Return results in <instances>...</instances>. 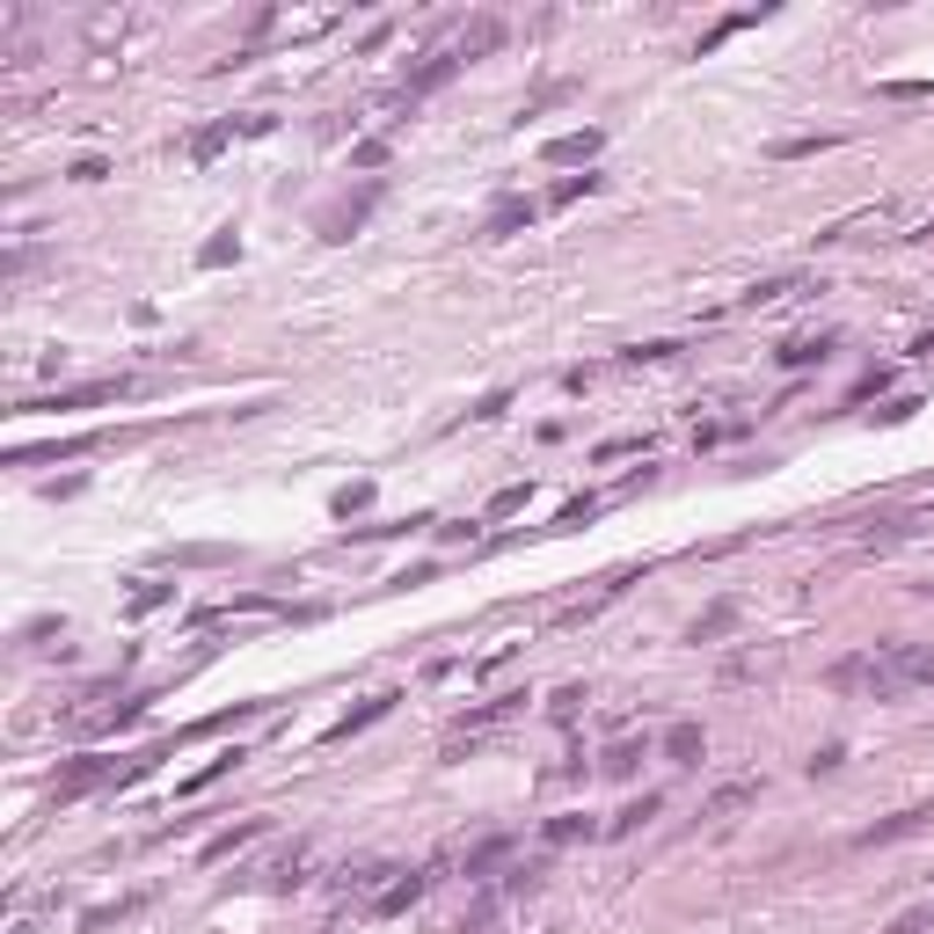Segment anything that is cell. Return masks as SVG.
Masks as SVG:
<instances>
[{
    "label": "cell",
    "mask_w": 934,
    "mask_h": 934,
    "mask_svg": "<svg viewBox=\"0 0 934 934\" xmlns=\"http://www.w3.org/2000/svg\"><path fill=\"white\" fill-rule=\"evenodd\" d=\"M453 74H460V51H423V66H409L394 96H402V102H423V96H439Z\"/></svg>",
    "instance_id": "6da1fadb"
},
{
    "label": "cell",
    "mask_w": 934,
    "mask_h": 934,
    "mask_svg": "<svg viewBox=\"0 0 934 934\" xmlns=\"http://www.w3.org/2000/svg\"><path fill=\"white\" fill-rule=\"evenodd\" d=\"M533 212H541V205H533L526 191H504V197L490 205V220H482V242H512V234H526V226H533Z\"/></svg>",
    "instance_id": "7a4b0ae2"
},
{
    "label": "cell",
    "mask_w": 934,
    "mask_h": 934,
    "mask_svg": "<svg viewBox=\"0 0 934 934\" xmlns=\"http://www.w3.org/2000/svg\"><path fill=\"white\" fill-rule=\"evenodd\" d=\"M110 782H118V760H74L51 782V803H81L88 788H110Z\"/></svg>",
    "instance_id": "3957f363"
},
{
    "label": "cell",
    "mask_w": 934,
    "mask_h": 934,
    "mask_svg": "<svg viewBox=\"0 0 934 934\" xmlns=\"http://www.w3.org/2000/svg\"><path fill=\"white\" fill-rule=\"evenodd\" d=\"M372 197H380V191H358V197H344V205H329V212H321V242H351V234L366 226Z\"/></svg>",
    "instance_id": "277c9868"
},
{
    "label": "cell",
    "mask_w": 934,
    "mask_h": 934,
    "mask_svg": "<svg viewBox=\"0 0 934 934\" xmlns=\"http://www.w3.org/2000/svg\"><path fill=\"white\" fill-rule=\"evenodd\" d=\"M423 890H431V876H423V869H409V876H394V884L372 890V912H380V920H394V912H409V906H417Z\"/></svg>",
    "instance_id": "5b68a950"
},
{
    "label": "cell",
    "mask_w": 934,
    "mask_h": 934,
    "mask_svg": "<svg viewBox=\"0 0 934 934\" xmlns=\"http://www.w3.org/2000/svg\"><path fill=\"white\" fill-rule=\"evenodd\" d=\"M124 388L132 380H88V388H66V394H51V402H23V409H96V402H118Z\"/></svg>",
    "instance_id": "8992f818"
},
{
    "label": "cell",
    "mask_w": 934,
    "mask_h": 934,
    "mask_svg": "<svg viewBox=\"0 0 934 934\" xmlns=\"http://www.w3.org/2000/svg\"><path fill=\"white\" fill-rule=\"evenodd\" d=\"M927 818H934V811H898V818H884V825L855 833V847H890V839H912V833H927Z\"/></svg>",
    "instance_id": "52a82bcc"
},
{
    "label": "cell",
    "mask_w": 934,
    "mask_h": 934,
    "mask_svg": "<svg viewBox=\"0 0 934 934\" xmlns=\"http://www.w3.org/2000/svg\"><path fill=\"white\" fill-rule=\"evenodd\" d=\"M518 709H526V693H496V701H482V709H467L460 730H453V745L475 738V730H490V723H504V715H518Z\"/></svg>",
    "instance_id": "ba28073f"
},
{
    "label": "cell",
    "mask_w": 934,
    "mask_h": 934,
    "mask_svg": "<svg viewBox=\"0 0 934 934\" xmlns=\"http://www.w3.org/2000/svg\"><path fill=\"white\" fill-rule=\"evenodd\" d=\"M884 658L898 679H920V687H934V650H920V642H884Z\"/></svg>",
    "instance_id": "9c48e42d"
},
{
    "label": "cell",
    "mask_w": 934,
    "mask_h": 934,
    "mask_svg": "<svg viewBox=\"0 0 934 934\" xmlns=\"http://www.w3.org/2000/svg\"><path fill=\"white\" fill-rule=\"evenodd\" d=\"M263 833H271L263 818H242V825H226V833H212V839H205V855H197V861H226V855H242L248 839H263Z\"/></svg>",
    "instance_id": "30bf717a"
},
{
    "label": "cell",
    "mask_w": 934,
    "mask_h": 934,
    "mask_svg": "<svg viewBox=\"0 0 934 934\" xmlns=\"http://www.w3.org/2000/svg\"><path fill=\"white\" fill-rule=\"evenodd\" d=\"M496 45H504V23H496V15H475V23L460 29V45H453V51H460V66H467V59H490Z\"/></svg>",
    "instance_id": "8fae6325"
},
{
    "label": "cell",
    "mask_w": 934,
    "mask_h": 934,
    "mask_svg": "<svg viewBox=\"0 0 934 934\" xmlns=\"http://www.w3.org/2000/svg\"><path fill=\"white\" fill-rule=\"evenodd\" d=\"M701 752H709L701 723H672V730H664V760H672V766H693Z\"/></svg>",
    "instance_id": "7c38bea8"
},
{
    "label": "cell",
    "mask_w": 934,
    "mask_h": 934,
    "mask_svg": "<svg viewBox=\"0 0 934 934\" xmlns=\"http://www.w3.org/2000/svg\"><path fill=\"white\" fill-rule=\"evenodd\" d=\"M599 147H606L599 132H563V139H548V161H555V169H577V161H591Z\"/></svg>",
    "instance_id": "4fadbf2b"
},
{
    "label": "cell",
    "mask_w": 934,
    "mask_h": 934,
    "mask_svg": "<svg viewBox=\"0 0 934 934\" xmlns=\"http://www.w3.org/2000/svg\"><path fill=\"white\" fill-rule=\"evenodd\" d=\"M774 358H782L788 372H803V366H825V358H833V336H788V344L774 351Z\"/></svg>",
    "instance_id": "5bb4252c"
},
{
    "label": "cell",
    "mask_w": 934,
    "mask_h": 934,
    "mask_svg": "<svg viewBox=\"0 0 934 934\" xmlns=\"http://www.w3.org/2000/svg\"><path fill=\"white\" fill-rule=\"evenodd\" d=\"M730 628H738V599H715L709 614L687 628V642H715V636H730Z\"/></svg>",
    "instance_id": "9a60e30c"
},
{
    "label": "cell",
    "mask_w": 934,
    "mask_h": 934,
    "mask_svg": "<svg viewBox=\"0 0 934 934\" xmlns=\"http://www.w3.org/2000/svg\"><path fill=\"white\" fill-rule=\"evenodd\" d=\"M388 709H394V693H372L366 709H351L344 723H329V738H336V745H344V738H358V730H366V723H380V715H388Z\"/></svg>",
    "instance_id": "2e32d148"
},
{
    "label": "cell",
    "mask_w": 934,
    "mask_h": 934,
    "mask_svg": "<svg viewBox=\"0 0 934 934\" xmlns=\"http://www.w3.org/2000/svg\"><path fill=\"white\" fill-rule=\"evenodd\" d=\"M226 139H234V118H220V124H197V132H191V161H220V153H226Z\"/></svg>",
    "instance_id": "e0dca14e"
},
{
    "label": "cell",
    "mask_w": 934,
    "mask_h": 934,
    "mask_svg": "<svg viewBox=\"0 0 934 934\" xmlns=\"http://www.w3.org/2000/svg\"><path fill=\"white\" fill-rule=\"evenodd\" d=\"M869 672H876V650H869V658H839L825 679H833L839 693H869Z\"/></svg>",
    "instance_id": "ac0fdd59"
},
{
    "label": "cell",
    "mask_w": 934,
    "mask_h": 934,
    "mask_svg": "<svg viewBox=\"0 0 934 934\" xmlns=\"http://www.w3.org/2000/svg\"><path fill=\"white\" fill-rule=\"evenodd\" d=\"M745 803H760V782H723L709 796V818H730V811H745Z\"/></svg>",
    "instance_id": "d6986e66"
},
{
    "label": "cell",
    "mask_w": 934,
    "mask_h": 934,
    "mask_svg": "<svg viewBox=\"0 0 934 934\" xmlns=\"http://www.w3.org/2000/svg\"><path fill=\"white\" fill-rule=\"evenodd\" d=\"M197 263H205V271H226V263H242V234H234V226H226V234H212V242L197 248Z\"/></svg>",
    "instance_id": "ffe728a7"
},
{
    "label": "cell",
    "mask_w": 934,
    "mask_h": 934,
    "mask_svg": "<svg viewBox=\"0 0 934 934\" xmlns=\"http://www.w3.org/2000/svg\"><path fill=\"white\" fill-rule=\"evenodd\" d=\"M658 811H664V796H636L628 811H614V825H606V833L620 839V833H636V825H650V818H658Z\"/></svg>",
    "instance_id": "44dd1931"
},
{
    "label": "cell",
    "mask_w": 934,
    "mask_h": 934,
    "mask_svg": "<svg viewBox=\"0 0 934 934\" xmlns=\"http://www.w3.org/2000/svg\"><path fill=\"white\" fill-rule=\"evenodd\" d=\"M591 833H599V825H591L585 811H569V818H548L541 839H548V847H569V839H591Z\"/></svg>",
    "instance_id": "7402d4cb"
},
{
    "label": "cell",
    "mask_w": 934,
    "mask_h": 934,
    "mask_svg": "<svg viewBox=\"0 0 934 934\" xmlns=\"http://www.w3.org/2000/svg\"><path fill=\"white\" fill-rule=\"evenodd\" d=\"M248 715H263V701H234V709H220V715H205L191 738H212V730H234V723H248Z\"/></svg>",
    "instance_id": "603a6c76"
},
{
    "label": "cell",
    "mask_w": 934,
    "mask_h": 934,
    "mask_svg": "<svg viewBox=\"0 0 934 934\" xmlns=\"http://www.w3.org/2000/svg\"><path fill=\"white\" fill-rule=\"evenodd\" d=\"M242 760H248L242 745H234V752H220V760H212V766H197L191 782H183V796H197V788H212V782H220V774H234V766H242Z\"/></svg>",
    "instance_id": "cb8c5ba5"
},
{
    "label": "cell",
    "mask_w": 934,
    "mask_h": 934,
    "mask_svg": "<svg viewBox=\"0 0 934 934\" xmlns=\"http://www.w3.org/2000/svg\"><path fill=\"white\" fill-rule=\"evenodd\" d=\"M642 752H650V745H636V738H620V745H614V752H606V760H599V766H606V774H614V782H628V774H636V766H642Z\"/></svg>",
    "instance_id": "d4e9b609"
},
{
    "label": "cell",
    "mask_w": 934,
    "mask_h": 934,
    "mask_svg": "<svg viewBox=\"0 0 934 934\" xmlns=\"http://www.w3.org/2000/svg\"><path fill=\"white\" fill-rule=\"evenodd\" d=\"M585 518H599V496H569L563 512H555V526H548V533H577Z\"/></svg>",
    "instance_id": "484cf974"
},
{
    "label": "cell",
    "mask_w": 934,
    "mask_h": 934,
    "mask_svg": "<svg viewBox=\"0 0 934 934\" xmlns=\"http://www.w3.org/2000/svg\"><path fill=\"white\" fill-rule=\"evenodd\" d=\"M533 504V482H504V490L490 496V518H512V512H526Z\"/></svg>",
    "instance_id": "4316f807"
},
{
    "label": "cell",
    "mask_w": 934,
    "mask_h": 934,
    "mask_svg": "<svg viewBox=\"0 0 934 934\" xmlns=\"http://www.w3.org/2000/svg\"><path fill=\"white\" fill-rule=\"evenodd\" d=\"M504 855H512V839H504V833H496V839H482V847L467 855V876H490V869H496Z\"/></svg>",
    "instance_id": "83f0119b"
},
{
    "label": "cell",
    "mask_w": 934,
    "mask_h": 934,
    "mask_svg": "<svg viewBox=\"0 0 934 934\" xmlns=\"http://www.w3.org/2000/svg\"><path fill=\"white\" fill-rule=\"evenodd\" d=\"M825 147H833V132H803V139H782L774 153H782V161H811V153H825Z\"/></svg>",
    "instance_id": "f1b7e54d"
},
{
    "label": "cell",
    "mask_w": 934,
    "mask_h": 934,
    "mask_svg": "<svg viewBox=\"0 0 934 934\" xmlns=\"http://www.w3.org/2000/svg\"><path fill=\"white\" fill-rule=\"evenodd\" d=\"M884 934H934V906H906Z\"/></svg>",
    "instance_id": "f546056e"
},
{
    "label": "cell",
    "mask_w": 934,
    "mask_h": 934,
    "mask_svg": "<svg viewBox=\"0 0 934 934\" xmlns=\"http://www.w3.org/2000/svg\"><path fill=\"white\" fill-rule=\"evenodd\" d=\"M788 293H803V285H796V278H766V285L745 293V307H766V299H788Z\"/></svg>",
    "instance_id": "4dcf8cb0"
},
{
    "label": "cell",
    "mask_w": 934,
    "mask_h": 934,
    "mask_svg": "<svg viewBox=\"0 0 934 934\" xmlns=\"http://www.w3.org/2000/svg\"><path fill=\"white\" fill-rule=\"evenodd\" d=\"M599 183H606V175H591V169H585V175H569V183H555V205H577V197H591Z\"/></svg>",
    "instance_id": "1f68e13d"
},
{
    "label": "cell",
    "mask_w": 934,
    "mask_h": 934,
    "mask_svg": "<svg viewBox=\"0 0 934 934\" xmlns=\"http://www.w3.org/2000/svg\"><path fill=\"white\" fill-rule=\"evenodd\" d=\"M299 869H307V847H293V855H278L271 884H278V890H293V884H299Z\"/></svg>",
    "instance_id": "d6a6232c"
},
{
    "label": "cell",
    "mask_w": 934,
    "mask_h": 934,
    "mask_svg": "<svg viewBox=\"0 0 934 934\" xmlns=\"http://www.w3.org/2000/svg\"><path fill=\"white\" fill-rule=\"evenodd\" d=\"M366 504H372V482H351V490H336V518L366 512Z\"/></svg>",
    "instance_id": "836d02e7"
},
{
    "label": "cell",
    "mask_w": 934,
    "mask_h": 934,
    "mask_svg": "<svg viewBox=\"0 0 934 934\" xmlns=\"http://www.w3.org/2000/svg\"><path fill=\"white\" fill-rule=\"evenodd\" d=\"M504 409H512V388H490L482 402H475V409H467V417H482V423H490V417H504Z\"/></svg>",
    "instance_id": "e575fe53"
},
{
    "label": "cell",
    "mask_w": 934,
    "mask_h": 934,
    "mask_svg": "<svg viewBox=\"0 0 934 934\" xmlns=\"http://www.w3.org/2000/svg\"><path fill=\"white\" fill-rule=\"evenodd\" d=\"M541 876H548V861H518V869H512V884H504V890H541Z\"/></svg>",
    "instance_id": "d590c367"
},
{
    "label": "cell",
    "mask_w": 934,
    "mask_h": 934,
    "mask_svg": "<svg viewBox=\"0 0 934 934\" xmlns=\"http://www.w3.org/2000/svg\"><path fill=\"white\" fill-rule=\"evenodd\" d=\"M664 358H679V344H636L628 351V366H664Z\"/></svg>",
    "instance_id": "8d00e7d4"
},
{
    "label": "cell",
    "mask_w": 934,
    "mask_h": 934,
    "mask_svg": "<svg viewBox=\"0 0 934 934\" xmlns=\"http://www.w3.org/2000/svg\"><path fill=\"white\" fill-rule=\"evenodd\" d=\"M577 701H585V687H563L548 701V715H555V723H577Z\"/></svg>",
    "instance_id": "74e56055"
},
{
    "label": "cell",
    "mask_w": 934,
    "mask_h": 934,
    "mask_svg": "<svg viewBox=\"0 0 934 934\" xmlns=\"http://www.w3.org/2000/svg\"><path fill=\"white\" fill-rule=\"evenodd\" d=\"M66 175H74V183H102V175H110V161H102V153H81Z\"/></svg>",
    "instance_id": "f35d334b"
},
{
    "label": "cell",
    "mask_w": 934,
    "mask_h": 934,
    "mask_svg": "<svg viewBox=\"0 0 934 934\" xmlns=\"http://www.w3.org/2000/svg\"><path fill=\"white\" fill-rule=\"evenodd\" d=\"M153 606H169V585H139L132 591V614H153Z\"/></svg>",
    "instance_id": "ab89813d"
},
{
    "label": "cell",
    "mask_w": 934,
    "mask_h": 934,
    "mask_svg": "<svg viewBox=\"0 0 934 934\" xmlns=\"http://www.w3.org/2000/svg\"><path fill=\"white\" fill-rule=\"evenodd\" d=\"M351 161H358V169H380V161H388V139H358Z\"/></svg>",
    "instance_id": "60d3db41"
},
{
    "label": "cell",
    "mask_w": 934,
    "mask_h": 934,
    "mask_svg": "<svg viewBox=\"0 0 934 934\" xmlns=\"http://www.w3.org/2000/svg\"><path fill=\"white\" fill-rule=\"evenodd\" d=\"M620 453H642V439H606V445H591V460H620Z\"/></svg>",
    "instance_id": "b9f144b4"
},
{
    "label": "cell",
    "mask_w": 934,
    "mask_h": 934,
    "mask_svg": "<svg viewBox=\"0 0 934 934\" xmlns=\"http://www.w3.org/2000/svg\"><path fill=\"white\" fill-rule=\"evenodd\" d=\"M884 388H890V372H884V366L861 372V380H855V402H869V394H884Z\"/></svg>",
    "instance_id": "7bdbcfd3"
},
{
    "label": "cell",
    "mask_w": 934,
    "mask_h": 934,
    "mask_svg": "<svg viewBox=\"0 0 934 934\" xmlns=\"http://www.w3.org/2000/svg\"><path fill=\"white\" fill-rule=\"evenodd\" d=\"M563 96H569V81H548V88H541V96H533V102H526V118H533V110H548V102H563Z\"/></svg>",
    "instance_id": "ee69618b"
},
{
    "label": "cell",
    "mask_w": 934,
    "mask_h": 934,
    "mask_svg": "<svg viewBox=\"0 0 934 934\" xmlns=\"http://www.w3.org/2000/svg\"><path fill=\"white\" fill-rule=\"evenodd\" d=\"M912 358H934V329H927V336H920V344H912Z\"/></svg>",
    "instance_id": "f6af8a7d"
},
{
    "label": "cell",
    "mask_w": 934,
    "mask_h": 934,
    "mask_svg": "<svg viewBox=\"0 0 934 934\" xmlns=\"http://www.w3.org/2000/svg\"><path fill=\"white\" fill-rule=\"evenodd\" d=\"M920 242H934V220H927V226H920Z\"/></svg>",
    "instance_id": "bcb514c9"
}]
</instances>
